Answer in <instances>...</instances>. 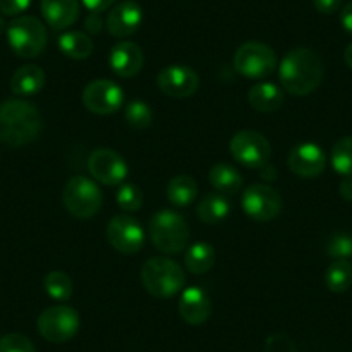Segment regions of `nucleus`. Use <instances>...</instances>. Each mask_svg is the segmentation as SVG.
Returning <instances> with one entry per match:
<instances>
[{"label":"nucleus","instance_id":"nucleus-33","mask_svg":"<svg viewBox=\"0 0 352 352\" xmlns=\"http://www.w3.org/2000/svg\"><path fill=\"white\" fill-rule=\"evenodd\" d=\"M0 352H36V349L25 335L9 333L0 338Z\"/></svg>","mask_w":352,"mask_h":352},{"label":"nucleus","instance_id":"nucleus-34","mask_svg":"<svg viewBox=\"0 0 352 352\" xmlns=\"http://www.w3.org/2000/svg\"><path fill=\"white\" fill-rule=\"evenodd\" d=\"M264 352H297V347L289 335L273 333L266 338Z\"/></svg>","mask_w":352,"mask_h":352},{"label":"nucleus","instance_id":"nucleus-28","mask_svg":"<svg viewBox=\"0 0 352 352\" xmlns=\"http://www.w3.org/2000/svg\"><path fill=\"white\" fill-rule=\"evenodd\" d=\"M331 166L342 176H352V135L340 138L331 148Z\"/></svg>","mask_w":352,"mask_h":352},{"label":"nucleus","instance_id":"nucleus-22","mask_svg":"<svg viewBox=\"0 0 352 352\" xmlns=\"http://www.w3.org/2000/svg\"><path fill=\"white\" fill-rule=\"evenodd\" d=\"M197 184L192 176L188 175H178L171 178L166 187V195L168 201L176 208H187L197 197Z\"/></svg>","mask_w":352,"mask_h":352},{"label":"nucleus","instance_id":"nucleus-14","mask_svg":"<svg viewBox=\"0 0 352 352\" xmlns=\"http://www.w3.org/2000/svg\"><path fill=\"white\" fill-rule=\"evenodd\" d=\"M157 87L164 96L175 99L192 97L199 88V74L184 64H173L157 74Z\"/></svg>","mask_w":352,"mask_h":352},{"label":"nucleus","instance_id":"nucleus-25","mask_svg":"<svg viewBox=\"0 0 352 352\" xmlns=\"http://www.w3.org/2000/svg\"><path fill=\"white\" fill-rule=\"evenodd\" d=\"M60 52L71 59H87L94 52L92 38L83 32H66L57 40Z\"/></svg>","mask_w":352,"mask_h":352},{"label":"nucleus","instance_id":"nucleus-4","mask_svg":"<svg viewBox=\"0 0 352 352\" xmlns=\"http://www.w3.org/2000/svg\"><path fill=\"white\" fill-rule=\"evenodd\" d=\"M148 236L157 250L164 254H178L188 245L190 228L182 214L175 211L155 212L148 223Z\"/></svg>","mask_w":352,"mask_h":352},{"label":"nucleus","instance_id":"nucleus-36","mask_svg":"<svg viewBox=\"0 0 352 352\" xmlns=\"http://www.w3.org/2000/svg\"><path fill=\"white\" fill-rule=\"evenodd\" d=\"M313 4L321 14H333L342 6V0H313Z\"/></svg>","mask_w":352,"mask_h":352},{"label":"nucleus","instance_id":"nucleus-7","mask_svg":"<svg viewBox=\"0 0 352 352\" xmlns=\"http://www.w3.org/2000/svg\"><path fill=\"white\" fill-rule=\"evenodd\" d=\"M36 328L45 340L63 344L76 335L80 328V314L66 304L47 307L36 320Z\"/></svg>","mask_w":352,"mask_h":352},{"label":"nucleus","instance_id":"nucleus-15","mask_svg":"<svg viewBox=\"0 0 352 352\" xmlns=\"http://www.w3.org/2000/svg\"><path fill=\"white\" fill-rule=\"evenodd\" d=\"M289 168L300 178H316L327 168V155L316 144H299L289 152Z\"/></svg>","mask_w":352,"mask_h":352},{"label":"nucleus","instance_id":"nucleus-24","mask_svg":"<svg viewBox=\"0 0 352 352\" xmlns=\"http://www.w3.org/2000/svg\"><path fill=\"white\" fill-rule=\"evenodd\" d=\"M216 250L208 242H197L190 245L185 254V266L192 275H204L214 266Z\"/></svg>","mask_w":352,"mask_h":352},{"label":"nucleus","instance_id":"nucleus-41","mask_svg":"<svg viewBox=\"0 0 352 352\" xmlns=\"http://www.w3.org/2000/svg\"><path fill=\"white\" fill-rule=\"evenodd\" d=\"M261 173H263L264 180H275V178H276L275 168H272V166H270V162L266 166H263V168H261Z\"/></svg>","mask_w":352,"mask_h":352},{"label":"nucleus","instance_id":"nucleus-35","mask_svg":"<svg viewBox=\"0 0 352 352\" xmlns=\"http://www.w3.org/2000/svg\"><path fill=\"white\" fill-rule=\"evenodd\" d=\"M32 4V0H0V12L4 16H19Z\"/></svg>","mask_w":352,"mask_h":352},{"label":"nucleus","instance_id":"nucleus-6","mask_svg":"<svg viewBox=\"0 0 352 352\" xmlns=\"http://www.w3.org/2000/svg\"><path fill=\"white\" fill-rule=\"evenodd\" d=\"M8 42L16 56L33 59L45 50L47 30L40 19L33 16H21L8 26Z\"/></svg>","mask_w":352,"mask_h":352},{"label":"nucleus","instance_id":"nucleus-29","mask_svg":"<svg viewBox=\"0 0 352 352\" xmlns=\"http://www.w3.org/2000/svg\"><path fill=\"white\" fill-rule=\"evenodd\" d=\"M43 287L49 297L56 300H67L73 294V280L64 272H50L43 280Z\"/></svg>","mask_w":352,"mask_h":352},{"label":"nucleus","instance_id":"nucleus-42","mask_svg":"<svg viewBox=\"0 0 352 352\" xmlns=\"http://www.w3.org/2000/svg\"><path fill=\"white\" fill-rule=\"evenodd\" d=\"M344 59H345V64H347V66L352 69V43H349L347 49H345Z\"/></svg>","mask_w":352,"mask_h":352},{"label":"nucleus","instance_id":"nucleus-30","mask_svg":"<svg viewBox=\"0 0 352 352\" xmlns=\"http://www.w3.org/2000/svg\"><path fill=\"white\" fill-rule=\"evenodd\" d=\"M124 120L135 130H145L152 124V109L142 100H133L124 111Z\"/></svg>","mask_w":352,"mask_h":352},{"label":"nucleus","instance_id":"nucleus-27","mask_svg":"<svg viewBox=\"0 0 352 352\" xmlns=\"http://www.w3.org/2000/svg\"><path fill=\"white\" fill-rule=\"evenodd\" d=\"M324 283L335 294L349 290L352 285V264L347 259H333L324 273Z\"/></svg>","mask_w":352,"mask_h":352},{"label":"nucleus","instance_id":"nucleus-38","mask_svg":"<svg viewBox=\"0 0 352 352\" xmlns=\"http://www.w3.org/2000/svg\"><path fill=\"white\" fill-rule=\"evenodd\" d=\"M102 25H104V21L100 19V16L97 14V12H90V14H88V18L85 19V28H87L88 33H94V35L102 30Z\"/></svg>","mask_w":352,"mask_h":352},{"label":"nucleus","instance_id":"nucleus-39","mask_svg":"<svg viewBox=\"0 0 352 352\" xmlns=\"http://www.w3.org/2000/svg\"><path fill=\"white\" fill-rule=\"evenodd\" d=\"M340 23H342V28L352 35V2H349L347 6H344L340 12Z\"/></svg>","mask_w":352,"mask_h":352},{"label":"nucleus","instance_id":"nucleus-5","mask_svg":"<svg viewBox=\"0 0 352 352\" xmlns=\"http://www.w3.org/2000/svg\"><path fill=\"white\" fill-rule=\"evenodd\" d=\"M104 202L102 190L87 176H73L63 190V204L71 216L90 219L100 211Z\"/></svg>","mask_w":352,"mask_h":352},{"label":"nucleus","instance_id":"nucleus-26","mask_svg":"<svg viewBox=\"0 0 352 352\" xmlns=\"http://www.w3.org/2000/svg\"><path fill=\"white\" fill-rule=\"evenodd\" d=\"M232 211V204L228 199L221 194H208L197 206L199 218L204 223L214 225V223L223 221Z\"/></svg>","mask_w":352,"mask_h":352},{"label":"nucleus","instance_id":"nucleus-31","mask_svg":"<svg viewBox=\"0 0 352 352\" xmlns=\"http://www.w3.org/2000/svg\"><path fill=\"white\" fill-rule=\"evenodd\" d=\"M116 201L118 206H120L123 211L126 212H135L142 208L144 204V194H142L140 188L137 185H121L120 190L116 194Z\"/></svg>","mask_w":352,"mask_h":352},{"label":"nucleus","instance_id":"nucleus-37","mask_svg":"<svg viewBox=\"0 0 352 352\" xmlns=\"http://www.w3.org/2000/svg\"><path fill=\"white\" fill-rule=\"evenodd\" d=\"M81 2H83V6L90 12H97V14H100V12L113 8V4L116 2V0H81Z\"/></svg>","mask_w":352,"mask_h":352},{"label":"nucleus","instance_id":"nucleus-10","mask_svg":"<svg viewBox=\"0 0 352 352\" xmlns=\"http://www.w3.org/2000/svg\"><path fill=\"white\" fill-rule=\"evenodd\" d=\"M242 209L254 221H272L282 211V197L270 185H250L242 195Z\"/></svg>","mask_w":352,"mask_h":352},{"label":"nucleus","instance_id":"nucleus-17","mask_svg":"<svg viewBox=\"0 0 352 352\" xmlns=\"http://www.w3.org/2000/svg\"><path fill=\"white\" fill-rule=\"evenodd\" d=\"M211 299H209L208 292L199 287H188L184 290L180 300H178V313H180L182 320L188 324L206 323L211 316Z\"/></svg>","mask_w":352,"mask_h":352},{"label":"nucleus","instance_id":"nucleus-40","mask_svg":"<svg viewBox=\"0 0 352 352\" xmlns=\"http://www.w3.org/2000/svg\"><path fill=\"white\" fill-rule=\"evenodd\" d=\"M338 190H340V195L345 199V201L352 202V176H345L344 180L340 182Z\"/></svg>","mask_w":352,"mask_h":352},{"label":"nucleus","instance_id":"nucleus-2","mask_svg":"<svg viewBox=\"0 0 352 352\" xmlns=\"http://www.w3.org/2000/svg\"><path fill=\"white\" fill-rule=\"evenodd\" d=\"M42 131V116L28 100L11 99L0 104V142L21 147L35 140Z\"/></svg>","mask_w":352,"mask_h":352},{"label":"nucleus","instance_id":"nucleus-18","mask_svg":"<svg viewBox=\"0 0 352 352\" xmlns=\"http://www.w3.org/2000/svg\"><path fill=\"white\" fill-rule=\"evenodd\" d=\"M109 64L120 78H133L144 66V52L137 43L123 40L111 49Z\"/></svg>","mask_w":352,"mask_h":352},{"label":"nucleus","instance_id":"nucleus-9","mask_svg":"<svg viewBox=\"0 0 352 352\" xmlns=\"http://www.w3.org/2000/svg\"><path fill=\"white\" fill-rule=\"evenodd\" d=\"M233 159L245 168H263L272 159V145L264 135L254 130H242L230 140Z\"/></svg>","mask_w":352,"mask_h":352},{"label":"nucleus","instance_id":"nucleus-43","mask_svg":"<svg viewBox=\"0 0 352 352\" xmlns=\"http://www.w3.org/2000/svg\"><path fill=\"white\" fill-rule=\"evenodd\" d=\"M4 32H8V26H6L4 19L0 18V35H2V33H4Z\"/></svg>","mask_w":352,"mask_h":352},{"label":"nucleus","instance_id":"nucleus-8","mask_svg":"<svg viewBox=\"0 0 352 352\" xmlns=\"http://www.w3.org/2000/svg\"><path fill=\"white\" fill-rule=\"evenodd\" d=\"M233 66L236 73L250 80H261L275 71V50L261 42H247L239 47L233 57Z\"/></svg>","mask_w":352,"mask_h":352},{"label":"nucleus","instance_id":"nucleus-3","mask_svg":"<svg viewBox=\"0 0 352 352\" xmlns=\"http://www.w3.org/2000/svg\"><path fill=\"white\" fill-rule=\"evenodd\" d=\"M187 276L176 261L168 257H151L142 266V283L151 296L171 299L185 287Z\"/></svg>","mask_w":352,"mask_h":352},{"label":"nucleus","instance_id":"nucleus-19","mask_svg":"<svg viewBox=\"0 0 352 352\" xmlns=\"http://www.w3.org/2000/svg\"><path fill=\"white\" fill-rule=\"evenodd\" d=\"M40 9L47 25L60 32L76 23L80 16V0H40Z\"/></svg>","mask_w":352,"mask_h":352},{"label":"nucleus","instance_id":"nucleus-23","mask_svg":"<svg viewBox=\"0 0 352 352\" xmlns=\"http://www.w3.org/2000/svg\"><path fill=\"white\" fill-rule=\"evenodd\" d=\"M209 182L212 187L223 194H236L242 188V175L226 162H218L209 171Z\"/></svg>","mask_w":352,"mask_h":352},{"label":"nucleus","instance_id":"nucleus-1","mask_svg":"<svg viewBox=\"0 0 352 352\" xmlns=\"http://www.w3.org/2000/svg\"><path fill=\"white\" fill-rule=\"evenodd\" d=\"M323 60L314 50L294 49L280 64V81L287 94L296 97L309 96L323 80Z\"/></svg>","mask_w":352,"mask_h":352},{"label":"nucleus","instance_id":"nucleus-16","mask_svg":"<svg viewBox=\"0 0 352 352\" xmlns=\"http://www.w3.org/2000/svg\"><path fill=\"white\" fill-rule=\"evenodd\" d=\"M144 12L135 0H123L114 6L106 19V28L116 38L131 36L142 25Z\"/></svg>","mask_w":352,"mask_h":352},{"label":"nucleus","instance_id":"nucleus-11","mask_svg":"<svg viewBox=\"0 0 352 352\" xmlns=\"http://www.w3.org/2000/svg\"><path fill=\"white\" fill-rule=\"evenodd\" d=\"M81 100L90 113L107 116L120 111L123 106V88L111 80H96L85 87Z\"/></svg>","mask_w":352,"mask_h":352},{"label":"nucleus","instance_id":"nucleus-20","mask_svg":"<svg viewBox=\"0 0 352 352\" xmlns=\"http://www.w3.org/2000/svg\"><path fill=\"white\" fill-rule=\"evenodd\" d=\"M45 85V73L40 66L26 64L21 66L11 78V90L16 96L32 97L36 96Z\"/></svg>","mask_w":352,"mask_h":352},{"label":"nucleus","instance_id":"nucleus-32","mask_svg":"<svg viewBox=\"0 0 352 352\" xmlns=\"http://www.w3.org/2000/svg\"><path fill=\"white\" fill-rule=\"evenodd\" d=\"M327 254L333 259H351L352 257V235L337 233L328 240Z\"/></svg>","mask_w":352,"mask_h":352},{"label":"nucleus","instance_id":"nucleus-13","mask_svg":"<svg viewBox=\"0 0 352 352\" xmlns=\"http://www.w3.org/2000/svg\"><path fill=\"white\" fill-rule=\"evenodd\" d=\"M88 171L94 180L109 187H116L128 176V166L124 159L113 148H97L88 157Z\"/></svg>","mask_w":352,"mask_h":352},{"label":"nucleus","instance_id":"nucleus-21","mask_svg":"<svg viewBox=\"0 0 352 352\" xmlns=\"http://www.w3.org/2000/svg\"><path fill=\"white\" fill-rule=\"evenodd\" d=\"M283 100H285V96L282 88L276 87L275 83L263 81V83L254 85L249 90V104L259 113H275L283 106Z\"/></svg>","mask_w":352,"mask_h":352},{"label":"nucleus","instance_id":"nucleus-12","mask_svg":"<svg viewBox=\"0 0 352 352\" xmlns=\"http://www.w3.org/2000/svg\"><path fill=\"white\" fill-rule=\"evenodd\" d=\"M107 240L118 252L131 256L142 250L145 243V233L140 223L128 214H118L107 225Z\"/></svg>","mask_w":352,"mask_h":352}]
</instances>
